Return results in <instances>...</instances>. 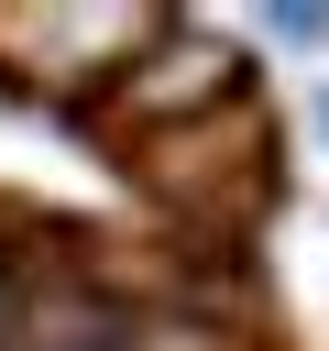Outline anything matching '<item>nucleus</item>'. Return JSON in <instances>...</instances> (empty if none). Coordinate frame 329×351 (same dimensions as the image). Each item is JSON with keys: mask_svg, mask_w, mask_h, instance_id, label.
<instances>
[{"mask_svg": "<svg viewBox=\"0 0 329 351\" xmlns=\"http://www.w3.org/2000/svg\"><path fill=\"white\" fill-rule=\"evenodd\" d=\"M263 165H274V143H263L252 99H230L219 121H186V132H154L143 143V186L175 219H197V230H241L263 208Z\"/></svg>", "mask_w": 329, "mask_h": 351, "instance_id": "nucleus-1", "label": "nucleus"}, {"mask_svg": "<svg viewBox=\"0 0 329 351\" xmlns=\"http://www.w3.org/2000/svg\"><path fill=\"white\" fill-rule=\"evenodd\" d=\"M241 99V55L219 44V33H197V22H154V44L121 66V88H110V110H121V132L132 143H154V132H186V121H219Z\"/></svg>", "mask_w": 329, "mask_h": 351, "instance_id": "nucleus-2", "label": "nucleus"}, {"mask_svg": "<svg viewBox=\"0 0 329 351\" xmlns=\"http://www.w3.org/2000/svg\"><path fill=\"white\" fill-rule=\"evenodd\" d=\"M154 44V11H0V66L22 88H121V66Z\"/></svg>", "mask_w": 329, "mask_h": 351, "instance_id": "nucleus-3", "label": "nucleus"}]
</instances>
